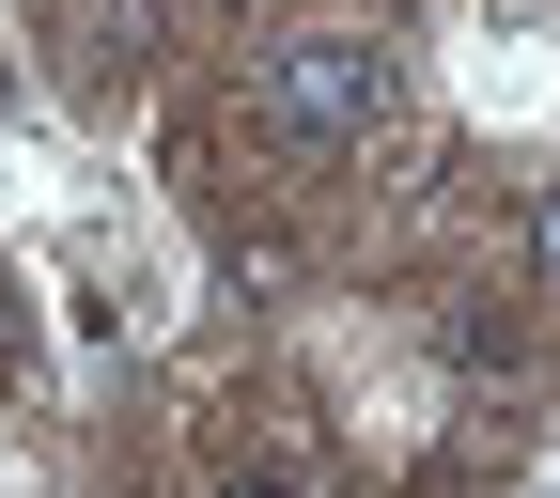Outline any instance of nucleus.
Here are the masks:
<instances>
[{
  "instance_id": "7ed1b4c3",
  "label": "nucleus",
  "mask_w": 560,
  "mask_h": 498,
  "mask_svg": "<svg viewBox=\"0 0 560 498\" xmlns=\"http://www.w3.org/2000/svg\"><path fill=\"white\" fill-rule=\"evenodd\" d=\"M202 498H327V483H312V452H234Z\"/></svg>"
},
{
  "instance_id": "f257e3e1",
  "label": "nucleus",
  "mask_w": 560,
  "mask_h": 498,
  "mask_svg": "<svg viewBox=\"0 0 560 498\" xmlns=\"http://www.w3.org/2000/svg\"><path fill=\"white\" fill-rule=\"evenodd\" d=\"M249 109L280 157H374L389 109H405V47L374 16H296L265 62H249Z\"/></svg>"
},
{
  "instance_id": "f03ea898",
  "label": "nucleus",
  "mask_w": 560,
  "mask_h": 498,
  "mask_svg": "<svg viewBox=\"0 0 560 498\" xmlns=\"http://www.w3.org/2000/svg\"><path fill=\"white\" fill-rule=\"evenodd\" d=\"M47 312H62L79 359H125V343L172 327V250L125 202H79V219H47Z\"/></svg>"
},
{
  "instance_id": "20e7f679",
  "label": "nucleus",
  "mask_w": 560,
  "mask_h": 498,
  "mask_svg": "<svg viewBox=\"0 0 560 498\" xmlns=\"http://www.w3.org/2000/svg\"><path fill=\"white\" fill-rule=\"evenodd\" d=\"M0 140H32V79H16V47H0Z\"/></svg>"
},
{
  "instance_id": "39448f33",
  "label": "nucleus",
  "mask_w": 560,
  "mask_h": 498,
  "mask_svg": "<svg viewBox=\"0 0 560 498\" xmlns=\"http://www.w3.org/2000/svg\"><path fill=\"white\" fill-rule=\"evenodd\" d=\"M529 265H545V280H560V187H545V202H529Z\"/></svg>"
},
{
  "instance_id": "423d86ee",
  "label": "nucleus",
  "mask_w": 560,
  "mask_h": 498,
  "mask_svg": "<svg viewBox=\"0 0 560 498\" xmlns=\"http://www.w3.org/2000/svg\"><path fill=\"white\" fill-rule=\"evenodd\" d=\"M545 16H560V0H545Z\"/></svg>"
}]
</instances>
